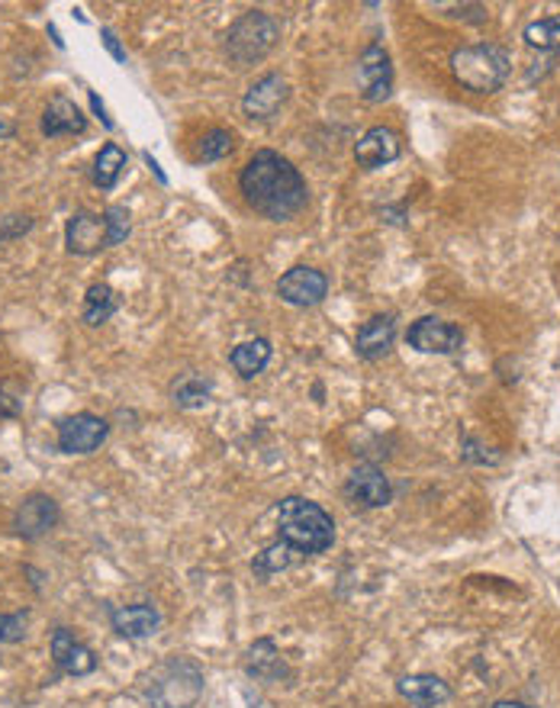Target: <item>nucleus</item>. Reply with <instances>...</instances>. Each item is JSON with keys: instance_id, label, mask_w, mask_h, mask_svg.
<instances>
[{"instance_id": "39448f33", "label": "nucleus", "mask_w": 560, "mask_h": 708, "mask_svg": "<svg viewBox=\"0 0 560 708\" xmlns=\"http://www.w3.org/2000/svg\"><path fill=\"white\" fill-rule=\"evenodd\" d=\"M280 39L278 20L265 10H249L242 13L229 36H226V55L232 59L236 68H249L255 62H262Z\"/></svg>"}, {"instance_id": "4be33fe9", "label": "nucleus", "mask_w": 560, "mask_h": 708, "mask_svg": "<svg viewBox=\"0 0 560 708\" xmlns=\"http://www.w3.org/2000/svg\"><path fill=\"white\" fill-rule=\"evenodd\" d=\"M123 168H126V152H123L119 146L106 142V146L97 152V159H93V184H97L100 190H113L119 175H123Z\"/></svg>"}, {"instance_id": "a878e982", "label": "nucleus", "mask_w": 560, "mask_h": 708, "mask_svg": "<svg viewBox=\"0 0 560 708\" xmlns=\"http://www.w3.org/2000/svg\"><path fill=\"white\" fill-rule=\"evenodd\" d=\"M300 554L290 547V544H283V541H278V544H271V547H265L255 560H252V570L258 573V577H271V573H280V570H287L293 560H296Z\"/></svg>"}, {"instance_id": "f03ea898", "label": "nucleus", "mask_w": 560, "mask_h": 708, "mask_svg": "<svg viewBox=\"0 0 560 708\" xmlns=\"http://www.w3.org/2000/svg\"><path fill=\"white\" fill-rule=\"evenodd\" d=\"M278 529L280 541L290 544L300 557L322 554V551H329L332 541H335V522H332V516H329L319 503L303 500V496H287V500H280Z\"/></svg>"}, {"instance_id": "7c9ffc66", "label": "nucleus", "mask_w": 560, "mask_h": 708, "mask_svg": "<svg viewBox=\"0 0 560 708\" xmlns=\"http://www.w3.org/2000/svg\"><path fill=\"white\" fill-rule=\"evenodd\" d=\"M88 97H91V110L93 113H97V116H100V123H103V126H106V129H113V119H110V116H106V110H103V103H100V97H97V93H88Z\"/></svg>"}, {"instance_id": "f257e3e1", "label": "nucleus", "mask_w": 560, "mask_h": 708, "mask_svg": "<svg viewBox=\"0 0 560 708\" xmlns=\"http://www.w3.org/2000/svg\"><path fill=\"white\" fill-rule=\"evenodd\" d=\"M239 190L255 213L275 223L296 216L309 200V187L303 175L271 149L252 155V162L239 175Z\"/></svg>"}, {"instance_id": "7ed1b4c3", "label": "nucleus", "mask_w": 560, "mask_h": 708, "mask_svg": "<svg viewBox=\"0 0 560 708\" xmlns=\"http://www.w3.org/2000/svg\"><path fill=\"white\" fill-rule=\"evenodd\" d=\"M203 696V670L190 657H168L145 677L152 708H193Z\"/></svg>"}, {"instance_id": "412c9836", "label": "nucleus", "mask_w": 560, "mask_h": 708, "mask_svg": "<svg viewBox=\"0 0 560 708\" xmlns=\"http://www.w3.org/2000/svg\"><path fill=\"white\" fill-rule=\"evenodd\" d=\"M232 367L239 370V377L252 380L255 374H262L271 361V342L268 339H252V342H242L239 349H232L229 354Z\"/></svg>"}, {"instance_id": "b1692460", "label": "nucleus", "mask_w": 560, "mask_h": 708, "mask_svg": "<svg viewBox=\"0 0 560 708\" xmlns=\"http://www.w3.org/2000/svg\"><path fill=\"white\" fill-rule=\"evenodd\" d=\"M113 313H116V293L106 283H93L88 296H85V309H81L85 323L88 326H103Z\"/></svg>"}, {"instance_id": "f3484780", "label": "nucleus", "mask_w": 560, "mask_h": 708, "mask_svg": "<svg viewBox=\"0 0 560 708\" xmlns=\"http://www.w3.org/2000/svg\"><path fill=\"white\" fill-rule=\"evenodd\" d=\"M396 693L416 708H442L451 699V686L442 677L432 673H416V677H403L396 683Z\"/></svg>"}, {"instance_id": "aec40b11", "label": "nucleus", "mask_w": 560, "mask_h": 708, "mask_svg": "<svg viewBox=\"0 0 560 708\" xmlns=\"http://www.w3.org/2000/svg\"><path fill=\"white\" fill-rule=\"evenodd\" d=\"M245 670H249V677L265 680V683H275V680L283 677V657H280V650L275 647L271 637H262V641H255V644L249 647V654H245Z\"/></svg>"}, {"instance_id": "20e7f679", "label": "nucleus", "mask_w": 560, "mask_h": 708, "mask_svg": "<svg viewBox=\"0 0 560 708\" xmlns=\"http://www.w3.org/2000/svg\"><path fill=\"white\" fill-rule=\"evenodd\" d=\"M512 62L502 46L493 42H476V46H461L451 55V75L455 81L470 93H493L509 81Z\"/></svg>"}, {"instance_id": "c85d7f7f", "label": "nucleus", "mask_w": 560, "mask_h": 708, "mask_svg": "<svg viewBox=\"0 0 560 708\" xmlns=\"http://www.w3.org/2000/svg\"><path fill=\"white\" fill-rule=\"evenodd\" d=\"M26 637V616H0V641L16 644Z\"/></svg>"}, {"instance_id": "1a4fd4ad", "label": "nucleus", "mask_w": 560, "mask_h": 708, "mask_svg": "<svg viewBox=\"0 0 560 708\" xmlns=\"http://www.w3.org/2000/svg\"><path fill=\"white\" fill-rule=\"evenodd\" d=\"M345 496L361 506V509H380L393 500V486L386 480V473L373 464H358L345 483Z\"/></svg>"}, {"instance_id": "0eeeda50", "label": "nucleus", "mask_w": 560, "mask_h": 708, "mask_svg": "<svg viewBox=\"0 0 560 708\" xmlns=\"http://www.w3.org/2000/svg\"><path fill=\"white\" fill-rule=\"evenodd\" d=\"M110 435V422L93 416V413H78L59 422V451L65 454H91Z\"/></svg>"}, {"instance_id": "ddd939ff", "label": "nucleus", "mask_w": 560, "mask_h": 708, "mask_svg": "<svg viewBox=\"0 0 560 708\" xmlns=\"http://www.w3.org/2000/svg\"><path fill=\"white\" fill-rule=\"evenodd\" d=\"M52 660L68 677H88V673L97 670L93 650L85 641H78L68 628H55L52 631Z\"/></svg>"}, {"instance_id": "9b49d317", "label": "nucleus", "mask_w": 560, "mask_h": 708, "mask_svg": "<svg viewBox=\"0 0 560 708\" xmlns=\"http://www.w3.org/2000/svg\"><path fill=\"white\" fill-rule=\"evenodd\" d=\"M65 245L72 255H97L100 249H110L106 219L88 210H78L65 226Z\"/></svg>"}, {"instance_id": "a211bd4d", "label": "nucleus", "mask_w": 560, "mask_h": 708, "mask_svg": "<svg viewBox=\"0 0 560 708\" xmlns=\"http://www.w3.org/2000/svg\"><path fill=\"white\" fill-rule=\"evenodd\" d=\"M85 129H88V119L78 110V103L68 100L65 93H55L42 113V132L55 139V136H81Z\"/></svg>"}, {"instance_id": "cd10ccee", "label": "nucleus", "mask_w": 560, "mask_h": 708, "mask_svg": "<svg viewBox=\"0 0 560 708\" xmlns=\"http://www.w3.org/2000/svg\"><path fill=\"white\" fill-rule=\"evenodd\" d=\"M103 219H106L110 245L126 242V236H129V213H126V206H110V210L103 213Z\"/></svg>"}, {"instance_id": "2eb2a0df", "label": "nucleus", "mask_w": 560, "mask_h": 708, "mask_svg": "<svg viewBox=\"0 0 560 708\" xmlns=\"http://www.w3.org/2000/svg\"><path fill=\"white\" fill-rule=\"evenodd\" d=\"M287 93H290V88H287V81L280 75H265L242 97V110H245L249 119H271L283 106Z\"/></svg>"}, {"instance_id": "473e14b6", "label": "nucleus", "mask_w": 560, "mask_h": 708, "mask_svg": "<svg viewBox=\"0 0 560 708\" xmlns=\"http://www.w3.org/2000/svg\"><path fill=\"white\" fill-rule=\"evenodd\" d=\"M493 708H532V706H525V703H516V699H499V703H496Z\"/></svg>"}, {"instance_id": "393cba45", "label": "nucleus", "mask_w": 560, "mask_h": 708, "mask_svg": "<svg viewBox=\"0 0 560 708\" xmlns=\"http://www.w3.org/2000/svg\"><path fill=\"white\" fill-rule=\"evenodd\" d=\"M522 39H525V46H529V49H542V52H548V49H558L560 46V13L558 16H545V20H535V23H529V26H525V33H522Z\"/></svg>"}, {"instance_id": "dca6fc26", "label": "nucleus", "mask_w": 560, "mask_h": 708, "mask_svg": "<svg viewBox=\"0 0 560 708\" xmlns=\"http://www.w3.org/2000/svg\"><path fill=\"white\" fill-rule=\"evenodd\" d=\"M110 624H113L116 634L142 641V637H152L162 628V612L155 606H149V603L119 606V609H110Z\"/></svg>"}, {"instance_id": "c756f323", "label": "nucleus", "mask_w": 560, "mask_h": 708, "mask_svg": "<svg viewBox=\"0 0 560 708\" xmlns=\"http://www.w3.org/2000/svg\"><path fill=\"white\" fill-rule=\"evenodd\" d=\"M100 39H103V49H106V52H110V55H113V59H116L119 65H126V49L119 46V39H116V33L103 26V29H100Z\"/></svg>"}, {"instance_id": "6ab92c4d", "label": "nucleus", "mask_w": 560, "mask_h": 708, "mask_svg": "<svg viewBox=\"0 0 560 708\" xmlns=\"http://www.w3.org/2000/svg\"><path fill=\"white\" fill-rule=\"evenodd\" d=\"M393 342H396V319L393 316H373L358 329L355 352L361 354L365 361H377V357L390 354Z\"/></svg>"}, {"instance_id": "423d86ee", "label": "nucleus", "mask_w": 560, "mask_h": 708, "mask_svg": "<svg viewBox=\"0 0 560 708\" xmlns=\"http://www.w3.org/2000/svg\"><path fill=\"white\" fill-rule=\"evenodd\" d=\"M406 342L422 354H455L464 345V332L438 316H422L409 326Z\"/></svg>"}, {"instance_id": "bb28decb", "label": "nucleus", "mask_w": 560, "mask_h": 708, "mask_svg": "<svg viewBox=\"0 0 560 708\" xmlns=\"http://www.w3.org/2000/svg\"><path fill=\"white\" fill-rule=\"evenodd\" d=\"M236 149V136L229 129H209L200 139V162H219Z\"/></svg>"}, {"instance_id": "f8f14e48", "label": "nucleus", "mask_w": 560, "mask_h": 708, "mask_svg": "<svg viewBox=\"0 0 560 708\" xmlns=\"http://www.w3.org/2000/svg\"><path fill=\"white\" fill-rule=\"evenodd\" d=\"M358 75H361V93L368 103H380L393 90V65L383 46H368L358 59Z\"/></svg>"}, {"instance_id": "6e6552de", "label": "nucleus", "mask_w": 560, "mask_h": 708, "mask_svg": "<svg viewBox=\"0 0 560 708\" xmlns=\"http://www.w3.org/2000/svg\"><path fill=\"white\" fill-rule=\"evenodd\" d=\"M329 293V277L316 267H290L278 280V296L290 306H316Z\"/></svg>"}, {"instance_id": "4468645a", "label": "nucleus", "mask_w": 560, "mask_h": 708, "mask_svg": "<svg viewBox=\"0 0 560 708\" xmlns=\"http://www.w3.org/2000/svg\"><path fill=\"white\" fill-rule=\"evenodd\" d=\"M399 152H403L399 136H396L390 126H373V129H368V132L358 139V146H355V162H358L365 172H377V168L396 162Z\"/></svg>"}, {"instance_id": "2f4dec72", "label": "nucleus", "mask_w": 560, "mask_h": 708, "mask_svg": "<svg viewBox=\"0 0 560 708\" xmlns=\"http://www.w3.org/2000/svg\"><path fill=\"white\" fill-rule=\"evenodd\" d=\"M142 159H145V165H149V168H152V172H155V177H158V180H162V184H168V175H165V172H162V168H158V162H155V159H152V155H149V152H145V155H142Z\"/></svg>"}, {"instance_id": "5701e85b", "label": "nucleus", "mask_w": 560, "mask_h": 708, "mask_svg": "<svg viewBox=\"0 0 560 708\" xmlns=\"http://www.w3.org/2000/svg\"><path fill=\"white\" fill-rule=\"evenodd\" d=\"M209 393H213V383L200 374H184L181 380H175L171 387V396H175V406L181 409H200L209 403Z\"/></svg>"}, {"instance_id": "9d476101", "label": "nucleus", "mask_w": 560, "mask_h": 708, "mask_svg": "<svg viewBox=\"0 0 560 708\" xmlns=\"http://www.w3.org/2000/svg\"><path fill=\"white\" fill-rule=\"evenodd\" d=\"M55 522H59V503L52 496H46V493H29L20 503L16 516H13V529L26 541H36V538L49 534L55 529Z\"/></svg>"}]
</instances>
